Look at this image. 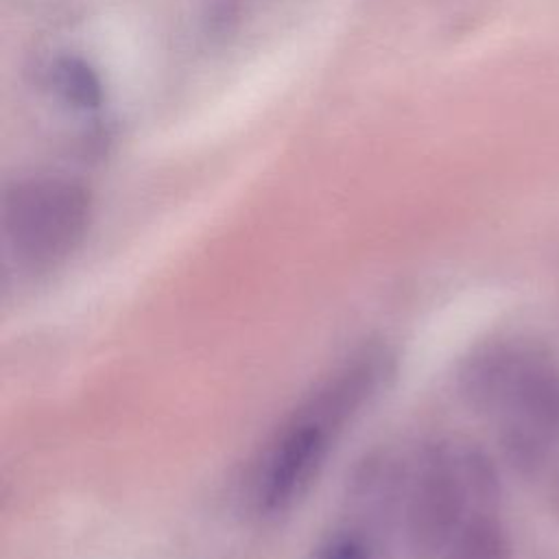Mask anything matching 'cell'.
<instances>
[{"instance_id": "6da1fadb", "label": "cell", "mask_w": 559, "mask_h": 559, "mask_svg": "<svg viewBox=\"0 0 559 559\" xmlns=\"http://www.w3.org/2000/svg\"><path fill=\"white\" fill-rule=\"evenodd\" d=\"M347 522L380 559H511L491 456L459 437L371 454L347 493Z\"/></svg>"}, {"instance_id": "7a4b0ae2", "label": "cell", "mask_w": 559, "mask_h": 559, "mask_svg": "<svg viewBox=\"0 0 559 559\" xmlns=\"http://www.w3.org/2000/svg\"><path fill=\"white\" fill-rule=\"evenodd\" d=\"M459 389L509 465L544 483L559 511V362L528 341H493L463 360Z\"/></svg>"}, {"instance_id": "3957f363", "label": "cell", "mask_w": 559, "mask_h": 559, "mask_svg": "<svg viewBox=\"0 0 559 559\" xmlns=\"http://www.w3.org/2000/svg\"><path fill=\"white\" fill-rule=\"evenodd\" d=\"M393 373V356L369 345L325 376L275 428L251 465L247 498L262 518L288 513L314 485L345 426Z\"/></svg>"}, {"instance_id": "277c9868", "label": "cell", "mask_w": 559, "mask_h": 559, "mask_svg": "<svg viewBox=\"0 0 559 559\" xmlns=\"http://www.w3.org/2000/svg\"><path fill=\"white\" fill-rule=\"evenodd\" d=\"M92 221V194L74 179L35 175L2 194V240L9 260L26 273L63 264L83 242Z\"/></svg>"}, {"instance_id": "5b68a950", "label": "cell", "mask_w": 559, "mask_h": 559, "mask_svg": "<svg viewBox=\"0 0 559 559\" xmlns=\"http://www.w3.org/2000/svg\"><path fill=\"white\" fill-rule=\"evenodd\" d=\"M50 81L59 98L74 109H96L103 100L98 72L81 57H61L50 68Z\"/></svg>"}, {"instance_id": "8992f818", "label": "cell", "mask_w": 559, "mask_h": 559, "mask_svg": "<svg viewBox=\"0 0 559 559\" xmlns=\"http://www.w3.org/2000/svg\"><path fill=\"white\" fill-rule=\"evenodd\" d=\"M308 559H380V552L360 526L345 520L314 544Z\"/></svg>"}, {"instance_id": "52a82bcc", "label": "cell", "mask_w": 559, "mask_h": 559, "mask_svg": "<svg viewBox=\"0 0 559 559\" xmlns=\"http://www.w3.org/2000/svg\"><path fill=\"white\" fill-rule=\"evenodd\" d=\"M238 20V0H205L203 22L207 33L227 35Z\"/></svg>"}]
</instances>
